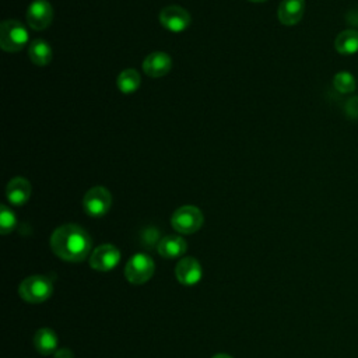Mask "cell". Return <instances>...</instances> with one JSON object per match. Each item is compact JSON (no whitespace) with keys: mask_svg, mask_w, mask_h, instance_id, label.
Returning <instances> with one entry per match:
<instances>
[{"mask_svg":"<svg viewBox=\"0 0 358 358\" xmlns=\"http://www.w3.org/2000/svg\"><path fill=\"white\" fill-rule=\"evenodd\" d=\"M92 246L88 232L77 224H63L50 236L53 253L64 262L78 263L88 257Z\"/></svg>","mask_w":358,"mask_h":358,"instance_id":"cell-1","label":"cell"},{"mask_svg":"<svg viewBox=\"0 0 358 358\" xmlns=\"http://www.w3.org/2000/svg\"><path fill=\"white\" fill-rule=\"evenodd\" d=\"M53 292L52 281L45 275H29L18 285L20 296L28 303H42Z\"/></svg>","mask_w":358,"mask_h":358,"instance_id":"cell-2","label":"cell"},{"mask_svg":"<svg viewBox=\"0 0 358 358\" xmlns=\"http://www.w3.org/2000/svg\"><path fill=\"white\" fill-rule=\"evenodd\" d=\"M29 39L27 28L17 20H6L0 25V46L6 52H20Z\"/></svg>","mask_w":358,"mask_h":358,"instance_id":"cell-3","label":"cell"},{"mask_svg":"<svg viewBox=\"0 0 358 358\" xmlns=\"http://www.w3.org/2000/svg\"><path fill=\"white\" fill-rule=\"evenodd\" d=\"M155 270L154 260L145 253L133 255L124 266V277L130 284H144L147 282Z\"/></svg>","mask_w":358,"mask_h":358,"instance_id":"cell-4","label":"cell"},{"mask_svg":"<svg viewBox=\"0 0 358 358\" xmlns=\"http://www.w3.org/2000/svg\"><path fill=\"white\" fill-rule=\"evenodd\" d=\"M204 217L196 206H182L172 214L171 224L179 234H194L203 225Z\"/></svg>","mask_w":358,"mask_h":358,"instance_id":"cell-5","label":"cell"},{"mask_svg":"<svg viewBox=\"0 0 358 358\" xmlns=\"http://www.w3.org/2000/svg\"><path fill=\"white\" fill-rule=\"evenodd\" d=\"M112 206V194L103 186H94L84 194L83 207L91 217L105 215Z\"/></svg>","mask_w":358,"mask_h":358,"instance_id":"cell-6","label":"cell"},{"mask_svg":"<svg viewBox=\"0 0 358 358\" xmlns=\"http://www.w3.org/2000/svg\"><path fill=\"white\" fill-rule=\"evenodd\" d=\"M120 262V252L112 243H103L90 255V266L96 271H109Z\"/></svg>","mask_w":358,"mask_h":358,"instance_id":"cell-7","label":"cell"},{"mask_svg":"<svg viewBox=\"0 0 358 358\" xmlns=\"http://www.w3.org/2000/svg\"><path fill=\"white\" fill-rule=\"evenodd\" d=\"M190 14L176 4L166 6L159 13V22L171 32H183L190 25Z\"/></svg>","mask_w":358,"mask_h":358,"instance_id":"cell-8","label":"cell"},{"mask_svg":"<svg viewBox=\"0 0 358 358\" xmlns=\"http://www.w3.org/2000/svg\"><path fill=\"white\" fill-rule=\"evenodd\" d=\"M53 20V7L48 0H34L27 10V22L35 31L46 29Z\"/></svg>","mask_w":358,"mask_h":358,"instance_id":"cell-9","label":"cell"},{"mask_svg":"<svg viewBox=\"0 0 358 358\" xmlns=\"http://www.w3.org/2000/svg\"><path fill=\"white\" fill-rule=\"evenodd\" d=\"M175 275L178 281L183 285H194L200 281L203 275L201 264L197 262V259L189 256V257H182L175 268Z\"/></svg>","mask_w":358,"mask_h":358,"instance_id":"cell-10","label":"cell"},{"mask_svg":"<svg viewBox=\"0 0 358 358\" xmlns=\"http://www.w3.org/2000/svg\"><path fill=\"white\" fill-rule=\"evenodd\" d=\"M172 59L165 52H152L143 62V71L154 78L164 77L171 71Z\"/></svg>","mask_w":358,"mask_h":358,"instance_id":"cell-11","label":"cell"},{"mask_svg":"<svg viewBox=\"0 0 358 358\" xmlns=\"http://www.w3.org/2000/svg\"><path fill=\"white\" fill-rule=\"evenodd\" d=\"M305 13V0H282L277 10L278 21L282 25L291 27L298 24Z\"/></svg>","mask_w":358,"mask_h":358,"instance_id":"cell-12","label":"cell"},{"mask_svg":"<svg viewBox=\"0 0 358 358\" xmlns=\"http://www.w3.org/2000/svg\"><path fill=\"white\" fill-rule=\"evenodd\" d=\"M31 192H32L31 183L25 178L17 176L8 182L6 189V196L13 206H24L29 200Z\"/></svg>","mask_w":358,"mask_h":358,"instance_id":"cell-13","label":"cell"},{"mask_svg":"<svg viewBox=\"0 0 358 358\" xmlns=\"http://www.w3.org/2000/svg\"><path fill=\"white\" fill-rule=\"evenodd\" d=\"M158 253L165 259H176L180 257L186 249V241L179 235H166L158 243Z\"/></svg>","mask_w":358,"mask_h":358,"instance_id":"cell-14","label":"cell"},{"mask_svg":"<svg viewBox=\"0 0 358 358\" xmlns=\"http://www.w3.org/2000/svg\"><path fill=\"white\" fill-rule=\"evenodd\" d=\"M32 341H34L35 350L42 355H49V354L57 351V336L53 330H50L48 327L39 329L34 334Z\"/></svg>","mask_w":358,"mask_h":358,"instance_id":"cell-15","label":"cell"},{"mask_svg":"<svg viewBox=\"0 0 358 358\" xmlns=\"http://www.w3.org/2000/svg\"><path fill=\"white\" fill-rule=\"evenodd\" d=\"M28 55L31 62L36 66H48L53 57L50 45L41 38H36L29 43Z\"/></svg>","mask_w":358,"mask_h":358,"instance_id":"cell-16","label":"cell"},{"mask_svg":"<svg viewBox=\"0 0 358 358\" xmlns=\"http://www.w3.org/2000/svg\"><path fill=\"white\" fill-rule=\"evenodd\" d=\"M334 48L340 55H354L358 52V31L357 29H344L334 39Z\"/></svg>","mask_w":358,"mask_h":358,"instance_id":"cell-17","label":"cell"},{"mask_svg":"<svg viewBox=\"0 0 358 358\" xmlns=\"http://www.w3.org/2000/svg\"><path fill=\"white\" fill-rule=\"evenodd\" d=\"M117 88L122 94H131L134 91L138 90L140 84H141V77L138 74L137 70L134 69H126L123 71H120V74L117 76Z\"/></svg>","mask_w":358,"mask_h":358,"instance_id":"cell-18","label":"cell"},{"mask_svg":"<svg viewBox=\"0 0 358 358\" xmlns=\"http://www.w3.org/2000/svg\"><path fill=\"white\" fill-rule=\"evenodd\" d=\"M333 87L340 94H351L355 90L357 83H355L354 76L350 71L343 70V71L336 73V76L333 77Z\"/></svg>","mask_w":358,"mask_h":358,"instance_id":"cell-19","label":"cell"},{"mask_svg":"<svg viewBox=\"0 0 358 358\" xmlns=\"http://www.w3.org/2000/svg\"><path fill=\"white\" fill-rule=\"evenodd\" d=\"M17 225V218L13 210H10L6 204L0 206V232L3 235L10 234Z\"/></svg>","mask_w":358,"mask_h":358,"instance_id":"cell-20","label":"cell"},{"mask_svg":"<svg viewBox=\"0 0 358 358\" xmlns=\"http://www.w3.org/2000/svg\"><path fill=\"white\" fill-rule=\"evenodd\" d=\"M55 358H73V352L69 348H59L55 352Z\"/></svg>","mask_w":358,"mask_h":358,"instance_id":"cell-21","label":"cell"},{"mask_svg":"<svg viewBox=\"0 0 358 358\" xmlns=\"http://www.w3.org/2000/svg\"><path fill=\"white\" fill-rule=\"evenodd\" d=\"M213 358H232V357H229L227 354H215Z\"/></svg>","mask_w":358,"mask_h":358,"instance_id":"cell-22","label":"cell"},{"mask_svg":"<svg viewBox=\"0 0 358 358\" xmlns=\"http://www.w3.org/2000/svg\"><path fill=\"white\" fill-rule=\"evenodd\" d=\"M249 1H253V3H263V1H266V0H249Z\"/></svg>","mask_w":358,"mask_h":358,"instance_id":"cell-23","label":"cell"}]
</instances>
